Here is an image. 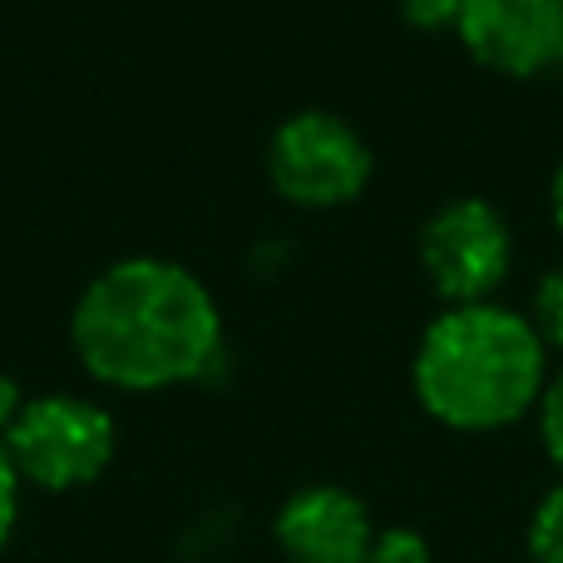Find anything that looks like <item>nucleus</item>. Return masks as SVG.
Instances as JSON below:
<instances>
[{"label":"nucleus","instance_id":"nucleus-6","mask_svg":"<svg viewBox=\"0 0 563 563\" xmlns=\"http://www.w3.org/2000/svg\"><path fill=\"white\" fill-rule=\"evenodd\" d=\"M273 534L291 563H371V544H376L371 509L341 485H307L287 495L273 519Z\"/></svg>","mask_w":563,"mask_h":563},{"label":"nucleus","instance_id":"nucleus-15","mask_svg":"<svg viewBox=\"0 0 563 563\" xmlns=\"http://www.w3.org/2000/svg\"><path fill=\"white\" fill-rule=\"evenodd\" d=\"M554 223H559V233H563V164H559V174H554Z\"/></svg>","mask_w":563,"mask_h":563},{"label":"nucleus","instance_id":"nucleus-3","mask_svg":"<svg viewBox=\"0 0 563 563\" xmlns=\"http://www.w3.org/2000/svg\"><path fill=\"white\" fill-rule=\"evenodd\" d=\"M5 455L25 485L79 489L104 475L114 460V420L85 396L25 400L15 426L5 430Z\"/></svg>","mask_w":563,"mask_h":563},{"label":"nucleus","instance_id":"nucleus-5","mask_svg":"<svg viewBox=\"0 0 563 563\" xmlns=\"http://www.w3.org/2000/svg\"><path fill=\"white\" fill-rule=\"evenodd\" d=\"M515 243H509V223L495 203L485 198H455L440 213L426 218L420 228V263L426 277L435 282L440 297L455 307L465 301H485L489 291L505 282Z\"/></svg>","mask_w":563,"mask_h":563},{"label":"nucleus","instance_id":"nucleus-14","mask_svg":"<svg viewBox=\"0 0 563 563\" xmlns=\"http://www.w3.org/2000/svg\"><path fill=\"white\" fill-rule=\"evenodd\" d=\"M20 406H25V400H20V386H15V376H5V371H0V440H5V430L15 426Z\"/></svg>","mask_w":563,"mask_h":563},{"label":"nucleus","instance_id":"nucleus-7","mask_svg":"<svg viewBox=\"0 0 563 563\" xmlns=\"http://www.w3.org/2000/svg\"><path fill=\"white\" fill-rule=\"evenodd\" d=\"M460 40L505 75H534L563 49V0H465Z\"/></svg>","mask_w":563,"mask_h":563},{"label":"nucleus","instance_id":"nucleus-4","mask_svg":"<svg viewBox=\"0 0 563 563\" xmlns=\"http://www.w3.org/2000/svg\"><path fill=\"white\" fill-rule=\"evenodd\" d=\"M267 174L291 203H346L371 178V144L331 109H297L267 139Z\"/></svg>","mask_w":563,"mask_h":563},{"label":"nucleus","instance_id":"nucleus-9","mask_svg":"<svg viewBox=\"0 0 563 563\" xmlns=\"http://www.w3.org/2000/svg\"><path fill=\"white\" fill-rule=\"evenodd\" d=\"M534 331L544 346H563V263L549 267L534 287Z\"/></svg>","mask_w":563,"mask_h":563},{"label":"nucleus","instance_id":"nucleus-10","mask_svg":"<svg viewBox=\"0 0 563 563\" xmlns=\"http://www.w3.org/2000/svg\"><path fill=\"white\" fill-rule=\"evenodd\" d=\"M539 435H544L549 460H554L563 475V371H554L544 380V390H539Z\"/></svg>","mask_w":563,"mask_h":563},{"label":"nucleus","instance_id":"nucleus-1","mask_svg":"<svg viewBox=\"0 0 563 563\" xmlns=\"http://www.w3.org/2000/svg\"><path fill=\"white\" fill-rule=\"evenodd\" d=\"M69 336L99 380L154 390L198 376L213 361L223 317L203 277L184 263L119 257L79 291Z\"/></svg>","mask_w":563,"mask_h":563},{"label":"nucleus","instance_id":"nucleus-2","mask_svg":"<svg viewBox=\"0 0 563 563\" xmlns=\"http://www.w3.org/2000/svg\"><path fill=\"white\" fill-rule=\"evenodd\" d=\"M544 341L534 321L499 301L440 311L416 346V390L435 420L455 430H495L539 400Z\"/></svg>","mask_w":563,"mask_h":563},{"label":"nucleus","instance_id":"nucleus-8","mask_svg":"<svg viewBox=\"0 0 563 563\" xmlns=\"http://www.w3.org/2000/svg\"><path fill=\"white\" fill-rule=\"evenodd\" d=\"M529 559L563 563V485H554L529 515Z\"/></svg>","mask_w":563,"mask_h":563},{"label":"nucleus","instance_id":"nucleus-12","mask_svg":"<svg viewBox=\"0 0 563 563\" xmlns=\"http://www.w3.org/2000/svg\"><path fill=\"white\" fill-rule=\"evenodd\" d=\"M460 10H465V0H400V15L420 30L460 25Z\"/></svg>","mask_w":563,"mask_h":563},{"label":"nucleus","instance_id":"nucleus-11","mask_svg":"<svg viewBox=\"0 0 563 563\" xmlns=\"http://www.w3.org/2000/svg\"><path fill=\"white\" fill-rule=\"evenodd\" d=\"M371 563H430V544H426V534H416V529H406V525L376 529Z\"/></svg>","mask_w":563,"mask_h":563},{"label":"nucleus","instance_id":"nucleus-13","mask_svg":"<svg viewBox=\"0 0 563 563\" xmlns=\"http://www.w3.org/2000/svg\"><path fill=\"white\" fill-rule=\"evenodd\" d=\"M15 515H20V475L5 455V440H0V549L15 534Z\"/></svg>","mask_w":563,"mask_h":563}]
</instances>
